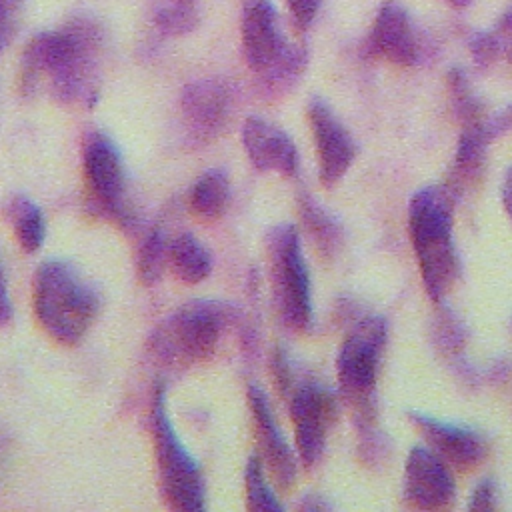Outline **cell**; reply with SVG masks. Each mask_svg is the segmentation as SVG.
Segmentation results:
<instances>
[{
    "instance_id": "cell-32",
    "label": "cell",
    "mask_w": 512,
    "mask_h": 512,
    "mask_svg": "<svg viewBox=\"0 0 512 512\" xmlns=\"http://www.w3.org/2000/svg\"><path fill=\"white\" fill-rule=\"evenodd\" d=\"M496 506H498V490H496L494 480L492 478L480 480L474 486L466 508L468 510H494Z\"/></svg>"
},
{
    "instance_id": "cell-14",
    "label": "cell",
    "mask_w": 512,
    "mask_h": 512,
    "mask_svg": "<svg viewBox=\"0 0 512 512\" xmlns=\"http://www.w3.org/2000/svg\"><path fill=\"white\" fill-rule=\"evenodd\" d=\"M408 420L420 430L428 446L450 466L458 470H472L488 454L486 436L464 424L446 422L420 410H408Z\"/></svg>"
},
{
    "instance_id": "cell-35",
    "label": "cell",
    "mask_w": 512,
    "mask_h": 512,
    "mask_svg": "<svg viewBox=\"0 0 512 512\" xmlns=\"http://www.w3.org/2000/svg\"><path fill=\"white\" fill-rule=\"evenodd\" d=\"M12 318H14V306H12V300H10V292H8L4 272L0 268V326L10 324Z\"/></svg>"
},
{
    "instance_id": "cell-4",
    "label": "cell",
    "mask_w": 512,
    "mask_h": 512,
    "mask_svg": "<svg viewBox=\"0 0 512 512\" xmlns=\"http://www.w3.org/2000/svg\"><path fill=\"white\" fill-rule=\"evenodd\" d=\"M230 316L232 308L224 302H186L156 326L148 352L156 364L170 370L202 364L216 354Z\"/></svg>"
},
{
    "instance_id": "cell-37",
    "label": "cell",
    "mask_w": 512,
    "mask_h": 512,
    "mask_svg": "<svg viewBox=\"0 0 512 512\" xmlns=\"http://www.w3.org/2000/svg\"><path fill=\"white\" fill-rule=\"evenodd\" d=\"M500 198H502V206L504 212L508 214L510 222H512V166L506 170L504 180H502V188H500Z\"/></svg>"
},
{
    "instance_id": "cell-5",
    "label": "cell",
    "mask_w": 512,
    "mask_h": 512,
    "mask_svg": "<svg viewBox=\"0 0 512 512\" xmlns=\"http://www.w3.org/2000/svg\"><path fill=\"white\" fill-rule=\"evenodd\" d=\"M152 436L158 470V490L164 504L176 512L206 508V482L200 464L188 452L170 420L166 388L162 382L152 392Z\"/></svg>"
},
{
    "instance_id": "cell-19",
    "label": "cell",
    "mask_w": 512,
    "mask_h": 512,
    "mask_svg": "<svg viewBox=\"0 0 512 512\" xmlns=\"http://www.w3.org/2000/svg\"><path fill=\"white\" fill-rule=\"evenodd\" d=\"M168 268L180 282L200 284L212 272V258L196 236L182 232L168 242Z\"/></svg>"
},
{
    "instance_id": "cell-39",
    "label": "cell",
    "mask_w": 512,
    "mask_h": 512,
    "mask_svg": "<svg viewBox=\"0 0 512 512\" xmlns=\"http://www.w3.org/2000/svg\"><path fill=\"white\" fill-rule=\"evenodd\" d=\"M442 2H446L448 6H452V8H458V10H462V8H468V6L472 4V0H442Z\"/></svg>"
},
{
    "instance_id": "cell-17",
    "label": "cell",
    "mask_w": 512,
    "mask_h": 512,
    "mask_svg": "<svg viewBox=\"0 0 512 512\" xmlns=\"http://www.w3.org/2000/svg\"><path fill=\"white\" fill-rule=\"evenodd\" d=\"M242 144L256 170L282 176L298 172L296 144L280 126L260 116H248L242 124Z\"/></svg>"
},
{
    "instance_id": "cell-31",
    "label": "cell",
    "mask_w": 512,
    "mask_h": 512,
    "mask_svg": "<svg viewBox=\"0 0 512 512\" xmlns=\"http://www.w3.org/2000/svg\"><path fill=\"white\" fill-rule=\"evenodd\" d=\"M322 0H286L292 24L298 32H306L314 22Z\"/></svg>"
},
{
    "instance_id": "cell-23",
    "label": "cell",
    "mask_w": 512,
    "mask_h": 512,
    "mask_svg": "<svg viewBox=\"0 0 512 512\" xmlns=\"http://www.w3.org/2000/svg\"><path fill=\"white\" fill-rule=\"evenodd\" d=\"M448 80V94H450V106L462 128L474 126L484 118V106L474 94L466 70L460 66H452L446 74Z\"/></svg>"
},
{
    "instance_id": "cell-7",
    "label": "cell",
    "mask_w": 512,
    "mask_h": 512,
    "mask_svg": "<svg viewBox=\"0 0 512 512\" xmlns=\"http://www.w3.org/2000/svg\"><path fill=\"white\" fill-rule=\"evenodd\" d=\"M272 300L282 324L294 332H308L314 320L310 274L294 224H276L266 234Z\"/></svg>"
},
{
    "instance_id": "cell-15",
    "label": "cell",
    "mask_w": 512,
    "mask_h": 512,
    "mask_svg": "<svg viewBox=\"0 0 512 512\" xmlns=\"http://www.w3.org/2000/svg\"><path fill=\"white\" fill-rule=\"evenodd\" d=\"M362 56L370 60H388L398 66H412L418 62L420 44L410 22L408 12L394 0H386L368 30Z\"/></svg>"
},
{
    "instance_id": "cell-34",
    "label": "cell",
    "mask_w": 512,
    "mask_h": 512,
    "mask_svg": "<svg viewBox=\"0 0 512 512\" xmlns=\"http://www.w3.org/2000/svg\"><path fill=\"white\" fill-rule=\"evenodd\" d=\"M498 38V44H500V52L502 56L512 64V8H508L500 20L496 22L494 30H492Z\"/></svg>"
},
{
    "instance_id": "cell-3",
    "label": "cell",
    "mask_w": 512,
    "mask_h": 512,
    "mask_svg": "<svg viewBox=\"0 0 512 512\" xmlns=\"http://www.w3.org/2000/svg\"><path fill=\"white\" fill-rule=\"evenodd\" d=\"M32 310L56 344L78 346L100 310L98 290L68 260H44L32 278Z\"/></svg>"
},
{
    "instance_id": "cell-1",
    "label": "cell",
    "mask_w": 512,
    "mask_h": 512,
    "mask_svg": "<svg viewBox=\"0 0 512 512\" xmlns=\"http://www.w3.org/2000/svg\"><path fill=\"white\" fill-rule=\"evenodd\" d=\"M104 28L92 14H74L56 30L34 34L20 58V92L50 98L70 108H92L100 98Z\"/></svg>"
},
{
    "instance_id": "cell-21",
    "label": "cell",
    "mask_w": 512,
    "mask_h": 512,
    "mask_svg": "<svg viewBox=\"0 0 512 512\" xmlns=\"http://www.w3.org/2000/svg\"><path fill=\"white\" fill-rule=\"evenodd\" d=\"M6 216L18 246L28 254L38 252L46 238V220L40 206L28 196L16 194L6 206Z\"/></svg>"
},
{
    "instance_id": "cell-24",
    "label": "cell",
    "mask_w": 512,
    "mask_h": 512,
    "mask_svg": "<svg viewBox=\"0 0 512 512\" xmlns=\"http://www.w3.org/2000/svg\"><path fill=\"white\" fill-rule=\"evenodd\" d=\"M244 490H246V508L254 512H280L284 506L276 498L268 478L262 458L250 454L244 468Z\"/></svg>"
},
{
    "instance_id": "cell-13",
    "label": "cell",
    "mask_w": 512,
    "mask_h": 512,
    "mask_svg": "<svg viewBox=\"0 0 512 512\" xmlns=\"http://www.w3.org/2000/svg\"><path fill=\"white\" fill-rule=\"evenodd\" d=\"M308 122L314 136L318 176L330 188L338 184L356 158V144L326 100L314 96L308 102Z\"/></svg>"
},
{
    "instance_id": "cell-28",
    "label": "cell",
    "mask_w": 512,
    "mask_h": 512,
    "mask_svg": "<svg viewBox=\"0 0 512 512\" xmlns=\"http://www.w3.org/2000/svg\"><path fill=\"white\" fill-rule=\"evenodd\" d=\"M468 50H470V58L478 68H488L492 66L500 56V44L498 38L492 30H478L468 38Z\"/></svg>"
},
{
    "instance_id": "cell-26",
    "label": "cell",
    "mask_w": 512,
    "mask_h": 512,
    "mask_svg": "<svg viewBox=\"0 0 512 512\" xmlns=\"http://www.w3.org/2000/svg\"><path fill=\"white\" fill-rule=\"evenodd\" d=\"M358 432V454L364 464L380 466L390 458L392 440L390 436L378 426L376 418L354 420Z\"/></svg>"
},
{
    "instance_id": "cell-36",
    "label": "cell",
    "mask_w": 512,
    "mask_h": 512,
    "mask_svg": "<svg viewBox=\"0 0 512 512\" xmlns=\"http://www.w3.org/2000/svg\"><path fill=\"white\" fill-rule=\"evenodd\" d=\"M12 460H14V448H12V442L8 436L0 434V482L8 476L10 472V466H12Z\"/></svg>"
},
{
    "instance_id": "cell-8",
    "label": "cell",
    "mask_w": 512,
    "mask_h": 512,
    "mask_svg": "<svg viewBox=\"0 0 512 512\" xmlns=\"http://www.w3.org/2000/svg\"><path fill=\"white\" fill-rule=\"evenodd\" d=\"M82 176L90 212L130 226L126 208V170L118 146L100 130H90L82 142Z\"/></svg>"
},
{
    "instance_id": "cell-22",
    "label": "cell",
    "mask_w": 512,
    "mask_h": 512,
    "mask_svg": "<svg viewBox=\"0 0 512 512\" xmlns=\"http://www.w3.org/2000/svg\"><path fill=\"white\" fill-rule=\"evenodd\" d=\"M148 18L162 36H186L198 26V6L196 0H152Z\"/></svg>"
},
{
    "instance_id": "cell-29",
    "label": "cell",
    "mask_w": 512,
    "mask_h": 512,
    "mask_svg": "<svg viewBox=\"0 0 512 512\" xmlns=\"http://www.w3.org/2000/svg\"><path fill=\"white\" fill-rule=\"evenodd\" d=\"M24 0H0V50H4L16 36Z\"/></svg>"
},
{
    "instance_id": "cell-6",
    "label": "cell",
    "mask_w": 512,
    "mask_h": 512,
    "mask_svg": "<svg viewBox=\"0 0 512 512\" xmlns=\"http://www.w3.org/2000/svg\"><path fill=\"white\" fill-rule=\"evenodd\" d=\"M388 338L384 316L368 314L356 320L336 356V376L342 398L352 406L354 420L378 416L376 382Z\"/></svg>"
},
{
    "instance_id": "cell-25",
    "label": "cell",
    "mask_w": 512,
    "mask_h": 512,
    "mask_svg": "<svg viewBox=\"0 0 512 512\" xmlns=\"http://www.w3.org/2000/svg\"><path fill=\"white\" fill-rule=\"evenodd\" d=\"M168 242L170 240H166L160 228H154L144 236L136 260L138 280L144 286H154L162 278L168 266Z\"/></svg>"
},
{
    "instance_id": "cell-9",
    "label": "cell",
    "mask_w": 512,
    "mask_h": 512,
    "mask_svg": "<svg viewBox=\"0 0 512 512\" xmlns=\"http://www.w3.org/2000/svg\"><path fill=\"white\" fill-rule=\"evenodd\" d=\"M236 86L226 78H200L184 86L180 94V118L186 140L210 144L228 128L236 108Z\"/></svg>"
},
{
    "instance_id": "cell-27",
    "label": "cell",
    "mask_w": 512,
    "mask_h": 512,
    "mask_svg": "<svg viewBox=\"0 0 512 512\" xmlns=\"http://www.w3.org/2000/svg\"><path fill=\"white\" fill-rule=\"evenodd\" d=\"M432 340L444 354L460 356L466 344V328L456 314H452L450 310H444L434 320Z\"/></svg>"
},
{
    "instance_id": "cell-38",
    "label": "cell",
    "mask_w": 512,
    "mask_h": 512,
    "mask_svg": "<svg viewBox=\"0 0 512 512\" xmlns=\"http://www.w3.org/2000/svg\"><path fill=\"white\" fill-rule=\"evenodd\" d=\"M300 510H310V512H318V510H332V504L328 500H324L318 494H308L302 498V502L298 504Z\"/></svg>"
},
{
    "instance_id": "cell-30",
    "label": "cell",
    "mask_w": 512,
    "mask_h": 512,
    "mask_svg": "<svg viewBox=\"0 0 512 512\" xmlns=\"http://www.w3.org/2000/svg\"><path fill=\"white\" fill-rule=\"evenodd\" d=\"M482 138L490 144L494 138H500L508 130H512V104L484 116V120L478 124Z\"/></svg>"
},
{
    "instance_id": "cell-2",
    "label": "cell",
    "mask_w": 512,
    "mask_h": 512,
    "mask_svg": "<svg viewBox=\"0 0 512 512\" xmlns=\"http://www.w3.org/2000/svg\"><path fill=\"white\" fill-rule=\"evenodd\" d=\"M454 198L448 184L418 188L408 204V230L430 300L442 304L460 274L454 244Z\"/></svg>"
},
{
    "instance_id": "cell-20",
    "label": "cell",
    "mask_w": 512,
    "mask_h": 512,
    "mask_svg": "<svg viewBox=\"0 0 512 512\" xmlns=\"http://www.w3.org/2000/svg\"><path fill=\"white\" fill-rule=\"evenodd\" d=\"M228 200L230 180L220 168L206 170L202 176H198L188 194L190 212L204 222H214L222 218L228 208Z\"/></svg>"
},
{
    "instance_id": "cell-11",
    "label": "cell",
    "mask_w": 512,
    "mask_h": 512,
    "mask_svg": "<svg viewBox=\"0 0 512 512\" xmlns=\"http://www.w3.org/2000/svg\"><path fill=\"white\" fill-rule=\"evenodd\" d=\"M240 36L244 62L254 78H262L276 68L296 44L284 36L272 0H244Z\"/></svg>"
},
{
    "instance_id": "cell-18",
    "label": "cell",
    "mask_w": 512,
    "mask_h": 512,
    "mask_svg": "<svg viewBox=\"0 0 512 512\" xmlns=\"http://www.w3.org/2000/svg\"><path fill=\"white\" fill-rule=\"evenodd\" d=\"M298 214L316 250L324 258H332L344 242V228L340 220L308 192H300L298 196Z\"/></svg>"
},
{
    "instance_id": "cell-16",
    "label": "cell",
    "mask_w": 512,
    "mask_h": 512,
    "mask_svg": "<svg viewBox=\"0 0 512 512\" xmlns=\"http://www.w3.org/2000/svg\"><path fill=\"white\" fill-rule=\"evenodd\" d=\"M248 404L256 430L258 456L262 458V464L272 476L274 484L280 490L288 492L296 482V454L288 446L282 430L278 428L266 394L254 384L248 388Z\"/></svg>"
},
{
    "instance_id": "cell-10",
    "label": "cell",
    "mask_w": 512,
    "mask_h": 512,
    "mask_svg": "<svg viewBox=\"0 0 512 512\" xmlns=\"http://www.w3.org/2000/svg\"><path fill=\"white\" fill-rule=\"evenodd\" d=\"M288 404L294 424L296 454L306 468H312L324 454L326 436L338 412L336 396L320 382L304 380L292 386Z\"/></svg>"
},
{
    "instance_id": "cell-12",
    "label": "cell",
    "mask_w": 512,
    "mask_h": 512,
    "mask_svg": "<svg viewBox=\"0 0 512 512\" xmlns=\"http://www.w3.org/2000/svg\"><path fill=\"white\" fill-rule=\"evenodd\" d=\"M404 502L418 510H444L456 500V482L430 446H412L404 464Z\"/></svg>"
},
{
    "instance_id": "cell-33",
    "label": "cell",
    "mask_w": 512,
    "mask_h": 512,
    "mask_svg": "<svg viewBox=\"0 0 512 512\" xmlns=\"http://www.w3.org/2000/svg\"><path fill=\"white\" fill-rule=\"evenodd\" d=\"M272 374H274V380H276V386L278 390L288 396L292 386H294V374H292V368H290V360L286 358V354L282 350H276L274 352V358H272Z\"/></svg>"
}]
</instances>
